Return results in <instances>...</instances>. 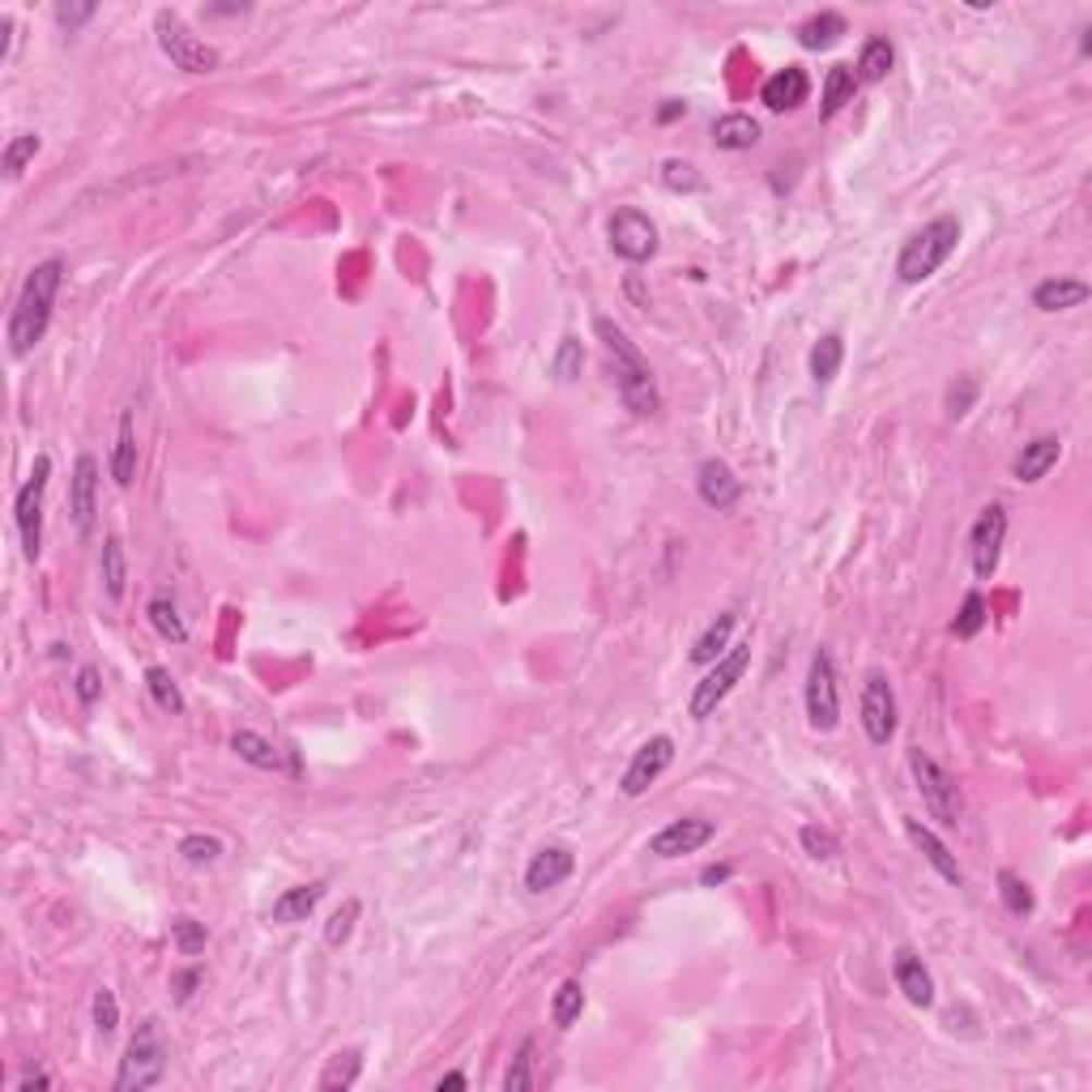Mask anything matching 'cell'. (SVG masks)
Returning <instances> with one entry per match:
<instances>
[{
    "mask_svg": "<svg viewBox=\"0 0 1092 1092\" xmlns=\"http://www.w3.org/2000/svg\"><path fill=\"white\" fill-rule=\"evenodd\" d=\"M60 282H64V265L60 260H39L26 282H22V295L13 303V316H9V354L13 359H26L31 350L44 342L51 325V307H56V295H60Z\"/></svg>",
    "mask_w": 1092,
    "mask_h": 1092,
    "instance_id": "obj_1",
    "label": "cell"
},
{
    "mask_svg": "<svg viewBox=\"0 0 1092 1092\" xmlns=\"http://www.w3.org/2000/svg\"><path fill=\"white\" fill-rule=\"evenodd\" d=\"M594 333L597 342L606 347L610 354V367H615V389H619V398L623 405L632 410V414H657V405H662V393H657V380H653V367H648V359L636 350V342L610 320V316H597L594 320Z\"/></svg>",
    "mask_w": 1092,
    "mask_h": 1092,
    "instance_id": "obj_2",
    "label": "cell"
},
{
    "mask_svg": "<svg viewBox=\"0 0 1092 1092\" xmlns=\"http://www.w3.org/2000/svg\"><path fill=\"white\" fill-rule=\"evenodd\" d=\"M956 244H960V222H956L951 214L926 222L922 231H913V235L905 240V248L896 256V278H900L905 287H922L926 278H935V274L944 269L947 256L956 252Z\"/></svg>",
    "mask_w": 1092,
    "mask_h": 1092,
    "instance_id": "obj_3",
    "label": "cell"
},
{
    "mask_svg": "<svg viewBox=\"0 0 1092 1092\" xmlns=\"http://www.w3.org/2000/svg\"><path fill=\"white\" fill-rule=\"evenodd\" d=\"M162 1076H167V1042L158 1033V1020H142L124 1058H120L116 1092H146L162 1084Z\"/></svg>",
    "mask_w": 1092,
    "mask_h": 1092,
    "instance_id": "obj_4",
    "label": "cell"
},
{
    "mask_svg": "<svg viewBox=\"0 0 1092 1092\" xmlns=\"http://www.w3.org/2000/svg\"><path fill=\"white\" fill-rule=\"evenodd\" d=\"M747 670H751V641H739V645L726 648V653L713 662V670L695 683L692 700H688V717H692V721H708V717L717 713V704L743 683Z\"/></svg>",
    "mask_w": 1092,
    "mask_h": 1092,
    "instance_id": "obj_5",
    "label": "cell"
},
{
    "mask_svg": "<svg viewBox=\"0 0 1092 1092\" xmlns=\"http://www.w3.org/2000/svg\"><path fill=\"white\" fill-rule=\"evenodd\" d=\"M154 35H158L162 56H167L180 73H214V69H218V51L209 48V44H201L197 35L184 26L180 13L158 9V13H154Z\"/></svg>",
    "mask_w": 1092,
    "mask_h": 1092,
    "instance_id": "obj_6",
    "label": "cell"
},
{
    "mask_svg": "<svg viewBox=\"0 0 1092 1092\" xmlns=\"http://www.w3.org/2000/svg\"><path fill=\"white\" fill-rule=\"evenodd\" d=\"M48 478H51V457L48 452H39L31 478L22 483V492L13 499V521H17L22 555H26L31 563H35L39 550H44V496H48Z\"/></svg>",
    "mask_w": 1092,
    "mask_h": 1092,
    "instance_id": "obj_7",
    "label": "cell"
},
{
    "mask_svg": "<svg viewBox=\"0 0 1092 1092\" xmlns=\"http://www.w3.org/2000/svg\"><path fill=\"white\" fill-rule=\"evenodd\" d=\"M806 721L820 735H833L841 726V692H837V666L828 648L811 653L806 666Z\"/></svg>",
    "mask_w": 1092,
    "mask_h": 1092,
    "instance_id": "obj_8",
    "label": "cell"
},
{
    "mask_svg": "<svg viewBox=\"0 0 1092 1092\" xmlns=\"http://www.w3.org/2000/svg\"><path fill=\"white\" fill-rule=\"evenodd\" d=\"M909 768H913V781H918V790H922L926 811H931L939 824L951 828V824L960 820V794H956L951 773H947L935 755H926V751H909Z\"/></svg>",
    "mask_w": 1092,
    "mask_h": 1092,
    "instance_id": "obj_9",
    "label": "cell"
},
{
    "mask_svg": "<svg viewBox=\"0 0 1092 1092\" xmlns=\"http://www.w3.org/2000/svg\"><path fill=\"white\" fill-rule=\"evenodd\" d=\"M606 235H610V252L619 260H628V265H645V260L657 256V222L648 218L645 209H632V205L615 209Z\"/></svg>",
    "mask_w": 1092,
    "mask_h": 1092,
    "instance_id": "obj_10",
    "label": "cell"
},
{
    "mask_svg": "<svg viewBox=\"0 0 1092 1092\" xmlns=\"http://www.w3.org/2000/svg\"><path fill=\"white\" fill-rule=\"evenodd\" d=\"M858 713H862V730L875 747H888L896 735V692L888 683L884 670H866L862 679V700H858Z\"/></svg>",
    "mask_w": 1092,
    "mask_h": 1092,
    "instance_id": "obj_11",
    "label": "cell"
},
{
    "mask_svg": "<svg viewBox=\"0 0 1092 1092\" xmlns=\"http://www.w3.org/2000/svg\"><path fill=\"white\" fill-rule=\"evenodd\" d=\"M1003 538H1007V508L1003 503H986L982 517L973 521V534H969V555H973L978 581H991L994 572H998Z\"/></svg>",
    "mask_w": 1092,
    "mask_h": 1092,
    "instance_id": "obj_12",
    "label": "cell"
},
{
    "mask_svg": "<svg viewBox=\"0 0 1092 1092\" xmlns=\"http://www.w3.org/2000/svg\"><path fill=\"white\" fill-rule=\"evenodd\" d=\"M717 837V824L713 820H704V815H688V820H670L662 833H653L648 837V853L653 858H683V853H695V849H704V845Z\"/></svg>",
    "mask_w": 1092,
    "mask_h": 1092,
    "instance_id": "obj_13",
    "label": "cell"
},
{
    "mask_svg": "<svg viewBox=\"0 0 1092 1092\" xmlns=\"http://www.w3.org/2000/svg\"><path fill=\"white\" fill-rule=\"evenodd\" d=\"M69 512L77 534H95V512H99V461L90 452H82L73 461V478H69Z\"/></svg>",
    "mask_w": 1092,
    "mask_h": 1092,
    "instance_id": "obj_14",
    "label": "cell"
},
{
    "mask_svg": "<svg viewBox=\"0 0 1092 1092\" xmlns=\"http://www.w3.org/2000/svg\"><path fill=\"white\" fill-rule=\"evenodd\" d=\"M670 764H675V739H670V735H653V739L632 755V764L623 768V781H619L623 794L641 798Z\"/></svg>",
    "mask_w": 1092,
    "mask_h": 1092,
    "instance_id": "obj_15",
    "label": "cell"
},
{
    "mask_svg": "<svg viewBox=\"0 0 1092 1092\" xmlns=\"http://www.w3.org/2000/svg\"><path fill=\"white\" fill-rule=\"evenodd\" d=\"M572 871H577V853L568 849V845H546L538 849L534 858H530V866H525V893L543 896L550 888H559L563 879H572Z\"/></svg>",
    "mask_w": 1092,
    "mask_h": 1092,
    "instance_id": "obj_16",
    "label": "cell"
},
{
    "mask_svg": "<svg viewBox=\"0 0 1092 1092\" xmlns=\"http://www.w3.org/2000/svg\"><path fill=\"white\" fill-rule=\"evenodd\" d=\"M695 492H700V499H704L708 508L730 512V508L743 499V483L735 478V470H730L721 457H708V461H700V470H695Z\"/></svg>",
    "mask_w": 1092,
    "mask_h": 1092,
    "instance_id": "obj_17",
    "label": "cell"
},
{
    "mask_svg": "<svg viewBox=\"0 0 1092 1092\" xmlns=\"http://www.w3.org/2000/svg\"><path fill=\"white\" fill-rule=\"evenodd\" d=\"M893 978L913 1007H931L935 1003V978H931V969L922 964V956L913 947H900L893 956Z\"/></svg>",
    "mask_w": 1092,
    "mask_h": 1092,
    "instance_id": "obj_18",
    "label": "cell"
},
{
    "mask_svg": "<svg viewBox=\"0 0 1092 1092\" xmlns=\"http://www.w3.org/2000/svg\"><path fill=\"white\" fill-rule=\"evenodd\" d=\"M1058 457H1063V440L1058 436H1038V440H1029V445L1016 452L1011 478L1016 483H1042L1045 474L1058 465Z\"/></svg>",
    "mask_w": 1092,
    "mask_h": 1092,
    "instance_id": "obj_19",
    "label": "cell"
},
{
    "mask_svg": "<svg viewBox=\"0 0 1092 1092\" xmlns=\"http://www.w3.org/2000/svg\"><path fill=\"white\" fill-rule=\"evenodd\" d=\"M806 95H811V77L798 64H786L781 73H773L764 82V90H760V99H764L768 111H798L806 102Z\"/></svg>",
    "mask_w": 1092,
    "mask_h": 1092,
    "instance_id": "obj_20",
    "label": "cell"
},
{
    "mask_svg": "<svg viewBox=\"0 0 1092 1092\" xmlns=\"http://www.w3.org/2000/svg\"><path fill=\"white\" fill-rule=\"evenodd\" d=\"M905 833H909V841L922 849V858H926V862H931V866L939 871V879L956 884V888L964 884V871H960L956 853H951V849H947V845L939 841V837H935V833H931V828H926L922 820H905Z\"/></svg>",
    "mask_w": 1092,
    "mask_h": 1092,
    "instance_id": "obj_21",
    "label": "cell"
},
{
    "mask_svg": "<svg viewBox=\"0 0 1092 1092\" xmlns=\"http://www.w3.org/2000/svg\"><path fill=\"white\" fill-rule=\"evenodd\" d=\"M1089 295V282H1080V278H1045L1033 287V307L1038 312H1071V307H1084Z\"/></svg>",
    "mask_w": 1092,
    "mask_h": 1092,
    "instance_id": "obj_22",
    "label": "cell"
},
{
    "mask_svg": "<svg viewBox=\"0 0 1092 1092\" xmlns=\"http://www.w3.org/2000/svg\"><path fill=\"white\" fill-rule=\"evenodd\" d=\"M320 896H325V884H299V888H287V893L274 900V922L278 926H295V922H307L312 913H316V905H320Z\"/></svg>",
    "mask_w": 1092,
    "mask_h": 1092,
    "instance_id": "obj_23",
    "label": "cell"
},
{
    "mask_svg": "<svg viewBox=\"0 0 1092 1092\" xmlns=\"http://www.w3.org/2000/svg\"><path fill=\"white\" fill-rule=\"evenodd\" d=\"M735 628H739V615L735 610H721L704 632H700V641L692 645V662L695 666H713L726 648H730V641H735Z\"/></svg>",
    "mask_w": 1092,
    "mask_h": 1092,
    "instance_id": "obj_24",
    "label": "cell"
},
{
    "mask_svg": "<svg viewBox=\"0 0 1092 1092\" xmlns=\"http://www.w3.org/2000/svg\"><path fill=\"white\" fill-rule=\"evenodd\" d=\"M111 478H116V487H133V478H137V432H133V410L120 414V432H116V448H111Z\"/></svg>",
    "mask_w": 1092,
    "mask_h": 1092,
    "instance_id": "obj_25",
    "label": "cell"
},
{
    "mask_svg": "<svg viewBox=\"0 0 1092 1092\" xmlns=\"http://www.w3.org/2000/svg\"><path fill=\"white\" fill-rule=\"evenodd\" d=\"M231 751L252 764V768H260V773H278L282 768V751L269 743L265 735H256V730H235L231 735Z\"/></svg>",
    "mask_w": 1092,
    "mask_h": 1092,
    "instance_id": "obj_26",
    "label": "cell"
},
{
    "mask_svg": "<svg viewBox=\"0 0 1092 1092\" xmlns=\"http://www.w3.org/2000/svg\"><path fill=\"white\" fill-rule=\"evenodd\" d=\"M755 142H760V124L751 116H743V111H730V116H721L713 124V146L717 149L739 154V149H751Z\"/></svg>",
    "mask_w": 1092,
    "mask_h": 1092,
    "instance_id": "obj_27",
    "label": "cell"
},
{
    "mask_svg": "<svg viewBox=\"0 0 1092 1092\" xmlns=\"http://www.w3.org/2000/svg\"><path fill=\"white\" fill-rule=\"evenodd\" d=\"M99 572H102V594L111 597V602H120L124 590H129V559H124V543H120L116 534L102 538Z\"/></svg>",
    "mask_w": 1092,
    "mask_h": 1092,
    "instance_id": "obj_28",
    "label": "cell"
},
{
    "mask_svg": "<svg viewBox=\"0 0 1092 1092\" xmlns=\"http://www.w3.org/2000/svg\"><path fill=\"white\" fill-rule=\"evenodd\" d=\"M893 64H896V48L884 39V35H875V39H866L862 51H858L853 77H858V86H862V82H884V77L893 73Z\"/></svg>",
    "mask_w": 1092,
    "mask_h": 1092,
    "instance_id": "obj_29",
    "label": "cell"
},
{
    "mask_svg": "<svg viewBox=\"0 0 1092 1092\" xmlns=\"http://www.w3.org/2000/svg\"><path fill=\"white\" fill-rule=\"evenodd\" d=\"M845 31H849V26H845L841 13L824 9V13H815V17H806V22L798 26V44L806 51H824V48H833Z\"/></svg>",
    "mask_w": 1092,
    "mask_h": 1092,
    "instance_id": "obj_30",
    "label": "cell"
},
{
    "mask_svg": "<svg viewBox=\"0 0 1092 1092\" xmlns=\"http://www.w3.org/2000/svg\"><path fill=\"white\" fill-rule=\"evenodd\" d=\"M359 1071H363V1054H359V1049H338V1054L325 1063V1071H320L316 1089L320 1092H347V1089L359 1084Z\"/></svg>",
    "mask_w": 1092,
    "mask_h": 1092,
    "instance_id": "obj_31",
    "label": "cell"
},
{
    "mask_svg": "<svg viewBox=\"0 0 1092 1092\" xmlns=\"http://www.w3.org/2000/svg\"><path fill=\"white\" fill-rule=\"evenodd\" d=\"M841 359H845V338L841 333H824V338L811 347V359H806L811 380H815V385H833V376L841 372Z\"/></svg>",
    "mask_w": 1092,
    "mask_h": 1092,
    "instance_id": "obj_32",
    "label": "cell"
},
{
    "mask_svg": "<svg viewBox=\"0 0 1092 1092\" xmlns=\"http://www.w3.org/2000/svg\"><path fill=\"white\" fill-rule=\"evenodd\" d=\"M146 692L149 700L162 708V713H184L189 704H184V692H180V683H175V675L167 670V666H149L146 670Z\"/></svg>",
    "mask_w": 1092,
    "mask_h": 1092,
    "instance_id": "obj_33",
    "label": "cell"
},
{
    "mask_svg": "<svg viewBox=\"0 0 1092 1092\" xmlns=\"http://www.w3.org/2000/svg\"><path fill=\"white\" fill-rule=\"evenodd\" d=\"M581 1011H585V986L581 982H559V991L550 998V1020H555V1029H572L577 1020H581Z\"/></svg>",
    "mask_w": 1092,
    "mask_h": 1092,
    "instance_id": "obj_34",
    "label": "cell"
},
{
    "mask_svg": "<svg viewBox=\"0 0 1092 1092\" xmlns=\"http://www.w3.org/2000/svg\"><path fill=\"white\" fill-rule=\"evenodd\" d=\"M146 615L162 641H171V645H184V641H189V628H184V619H180V610H175L171 597H154L146 606Z\"/></svg>",
    "mask_w": 1092,
    "mask_h": 1092,
    "instance_id": "obj_35",
    "label": "cell"
},
{
    "mask_svg": "<svg viewBox=\"0 0 1092 1092\" xmlns=\"http://www.w3.org/2000/svg\"><path fill=\"white\" fill-rule=\"evenodd\" d=\"M853 90H858L853 69H849V64H833L828 77H824V120H833L845 102L853 99Z\"/></svg>",
    "mask_w": 1092,
    "mask_h": 1092,
    "instance_id": "obj_36",
    "label": "cell"
},
{
    "mask_svg": "<svg viewBox=\"0 0 1092 1092\" xmlns=\"http://www.w3.org/2000/svg\"><path fill=\"white\" fill-rule=\"evenodd\" d=\"M39 133H17L9 146H4V154H0V171H4V180H17L22 171H26V162L39 154Z\"/></svg>",
    "mask_w": 1092,
    "mask_h": 1092,
    "instance_id": "obj_37",
    "label": "cell"
},
{
    "mask_svg": "<svg viewBox=\"0 0 1092 1092\" xmlns=\"http://www.w3.org/2000/svg\"><path fill=\"white\" fill-rule=\"evenodd\" d=\"M998 896H1003V905H1007V913H1016V918H1029L1033 909H1038V900H1033V888L1016 875V871H998Z\"/></svg>",
    "mask_w": 1092,
    "mask_h": 1092,
    "instance_id": "obj_38",
    "label": "cell"
},
{
    "mask_svg": "<svg viewBox=\"0 0 1092 1092\" xmlns=\"http://www.w3.org/2000/svg\"><path fill=\"white\" fill-rule=\"evenodd\" d=\"M986 628V597L982 594H969L960 602V615L951 619V636H960V641H973L978 632Z\"/></svg>",
    "mask_w": 1092,
    "mask_h": 1092,
    "instance_id": "obj_39",
    "label": "cell"
},
{
    "mask_svg": "<svg viewBox=\"0 0 1092 1092\" xmlns=\"http://www.w3.org/2000/svg\"><path fill=\"white\" fill-rule=\"evenodd\" d=\"M359 913H363V905L350 896V900H342L338 909H333V918L325 922V944L329 947H342V944H350V935H354V922H359Z\"/></svg>",
    "mask_w": 1092,
    "mask_h": 1092,
    "instance_id": "obj_40",
    "label": "cell"
},
{
    "mask_svg": "<svg viewBox=\"0 0 1092 1092\" xmlns=\"http://www.w3.org/2000/svg\"><path fill=\"white\" fill-rule=\"evenodd\" d=\"M171 944H175L180 956H201L205 944H209V931H205V922H197V918H175L171 922Z\"/></svg>",
    "mask_w": 1092,
    "mask_h": 1092,
    "instance_id": "obj_41",
    "label": "cell"
},
{
    "mask_svg": "<svg viewBox=\"0 0 1092 1092\" xmlns=\"http://www.w3.org/2000/svg\"><path fill=\"white\" fill-rule=\"evenodd\" d=\"M180 858H184L189 866H214V862L222 858V841H218V837H205V833H189V837L180 841Z\"/></svg>",
    "mask_w": 1092,
    "mask_h": 1092,
    "instance_id": "obj_42",
    "label": "cell"
},
{
    "mask_svg": "<svg viewBox=\"0 0 1092 1092\" xmlns=\"http://www.w3.org/2000/svg\"><path fill=\"white\" fill-rule=\"evenodd\" d=\"M798 841H802V849H806L815 862H833V858L841 853V841H837L828 828H820V824H806V828L798 833Z\"/></svg>",
    "mask_w": 1092,
    "mask_h": 1092,
    "instance_id": "obj_43",
    "label": "cell"
},
{
    "mask_svg": "<svg viewBox=\"0 0 1092 1092\" xmlns=\"http://www.w3.org/2000/svg\"><path fill=\"white\" fill-rule=\"evenodd\" d=\"M530 1063H534V1042H521L517 1058H512V1067H508V1076H503V1092H530L534 1089V1071H530Z\"/></svg>",
    "mask_w": 1092,
    "mask_h": 1092,
    "instance_id": "obj_44",
    "label": "cell"
},
{
    "mask_svg": "<svg viewBox=\"0 0 1092 1092\" xmlns=\"http://www.w3.org/2000/svg\"><path fill=\"white\" fill-rule=\"evenodd\" d=\"M662 184H666L670 193H695V189H700V175H695L692 162L666 158V162H662Z\"/></svg>",
    "mask_w": 1092,
    "mask_h": 1092,
    "instance_id": "obj_45",
    "label": "cell"
},
{
    "mask_svg": "<svg viewBox=\"0 0 1092 1092\" xmlns=\"http://www.w3.org/2000/svg\"><path fill=\"white\" fill-rule=\"evenodd\" d=\"M581 363H585V350L577 338H563L559 342V354H555V376L559 380H577L581 376Z\"/></svg>",
    "mask_w": 1092,
    "mask_h": 1092,
    "instance_id": "obj_46",
    "label": "cell"
},
{
    "mask_svg": "<svg viewBox=\"0 0 1092 1092\" xmlns=\"http://www.w3.org/2000/svg\"><path fill=\"white\" fill-rule=\"evenodd\" d=\"M90 1007H95V1029H99L102 1038H111L116 1024H120V1003H116V994L102 986V991H95V1003H90Z\"/></svg>",
    "mask_w": 1092,
    "mask_h": 1092,
    "instance_id": "obj_47",
    "label": "cell"
},
{
    "mask_svg": "<svg viewBox=\"0 0 1092 1092\" xmlns=\"http://www.w3.org/2000/svg\"><path fill=\"white\" fill-rule=\"evenodd\" d=\"M973 401H978V380H973V376H956V385L947 389V414H951V418H964Z\"/></svg>",
    "mask_w": 1092,
    "mask_h": 1092,
    "instance_id": "obj_48",
    "label": "cell"
},
{
    "mask_svg": "<svg viewBox=\"0 0 1092 1092\" xmlns=\"http://www.w3.org/2000/svg\"><path fill=\"white\" fill-rule=\"evenodd\" d=\"M73 692H77V700L90 708V704H99V695H102V683H99V670L95 666H82L77 670V683H73Z\"/></svg>",
    "mask_w": 1092,
    "mask_h": 1092,
    "instance_id": "obj_49",
    "label": "cell"
},
{
    "mask_svg": "<svg viewBox=\"0 0 1092 1092\" xmlns=\"http://www.w3.org/2000/svg\"><path fill=\"white\" fill-rule=\"evenodd\" d=\"M99 13V4H56V22L64 26V31H77L82 22H90Z\"/></svg>",
    "mask_w": 1092,
    "mask_h": 1092,
    "instance_id": "obj_50",
    "label": "cell"
},
{
    "mask_svg": "<svg viewBox=\"0 0 1092 1092\" xmlns=\"http://www.w3.org/2000/svg\"><path fill=\"white\" fill-rule=\"evenodd\" d=\"M197 982H201L197 969H184V973H175V978H171V986H175V998H180V1003H189Z\"/></svg>",
    "mask_w": 1092,
    "mask_h": 1092,
    "instance_id": "obj_51",
    "label": "cell"
},
{
    "mask_svg": "<svg viewBox=\"0 0 1092 1092\" xmlns=\"http://www.w3.org/2000/svg\"><path fill=\"white\" fill-rule=\"evenodd\" d=\"M679 116H688V102L683 99H666V107H657V124H670Z\"/></svg>",
    "mask_w": 1092,
    "mask_h": 1092,
    "instance_id": "obj_52",
    "label": "cell"
},
{
    "mask_svg": "<svg viewBox=\"0 0 1092 1092\" xmlns=\"http://www.w3.org/2000/svg\"><path fill=\"white\" fill-rule=\"evenodd\" d=\"M726 879H730V866H704V871H700V884H704V888H717V884H726Z\"/></svg>",
    "mask_w": 1092,
    "mask_h": 1092,
    "instance_id": "obj_53",
    "label": "cell"
},
{
    "mask_svg": "<svg viewBox=\"0 0 1092 1092\" xmlns=\"http://www.w3.org/2000/svg\"><path fill=\"white\" fill-rule=\"evenodd\" d=\"M436 1089H440V1092H445V1089L461 1092V1089H470V1080H465L461 1071H448V1076H440V1080H436Z\"/></svg>",
    "mask_w": 1092,
    "mask_h": 1092,
    "instance_id": "obj_54",
    "label": "cell"
},
{
    "mask_svg": "<svg viewBox=\"0 0 1092 1092\" xmlns=\"http://www.w3.org/2000/svg\"><path fill=\"white\" fill-rule=\"evenodd\" d=\"M48 1084H51V1076H26V1080H22L17 1089H22V1092H35V1089H48Z\"/></svg>",
    "mask_w": 1092,
    "mask_h": 1092,
    "instance_id": "obj_55",
    "label": "cell"
}]
</instances>
